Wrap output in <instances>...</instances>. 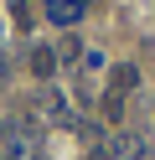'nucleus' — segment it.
I'll return each mask as SVG.
<instances>
[{"label":"nucleus","mask_w":155,"mask_h":160,"mask_svg":"<svg viewBox=\"0 0 155 160\" xmlns=\"http://www.w3.org/2000/svg\"><path fill=\"white\" fill-rule=\"evenodd\" d=\"M83 5H88V0H47V16H52L57 26H72V21L83 16Z\"/></svg>","instance_id":"f257e3e1"},{"label":"nucleus","mask_w":155,"mask_h":160,"mask_svg":"<svg viewBox=\"0 0 155 160\" xmlns=\"http://www.w3.org/2000/svg\"><path fill=\"white\" fill-rule=\"evenodd\" d=\"M129 88H140V67H134V62H119V67H114V83H109V93H129Z\"/></svg>","instance_id":"f03ea898"},{"label":"nucleus","mask_w":155,"mask_h":160,"mask_svg":"<svg viewBox=\"0 0 155 160\" xmlns=\"http://www.w3.org/2000/svg\"><path fill=\"white\" fill-rule=\"evenodd\" d=\"M109 155H114V160H140L145 145H140L134 134H114V139H109Z\"/></svg>","instance_id":"7ed1b4c3"},{"label":"nucleus","mask_w":155,"mask_h":160,"mask_svg":"<svg viewBox=\"0 0 155 160\" xmlns=\"http://www.w3.org/2000/svg\"><path fill=\"white\" fill-rule=\"evenodd\" d=\"M31 72L52 78V72H57V52H52V47H31Z\"/></svg>","instance_id":"20e7f679"},{"label":"nucleus","mask_w":155,"mask_h":160,"mask_svg":"<svg viewBox=\"0 0 155 160\" xmlns=\"http://www.w3.org/2000/svg\"><path fill=\"white\" fill-rule=\"evenodd\" d=\"M103 114L119 124V114H124V98H119V93H109V98H103Z\"/></svg>","instance_id":"39448f33"},{"label":"nucleus","mask_w":155,"mask_h":160,"mask_svg":"<svg viewBox=\"0 0 155 160\" xmlns=\"http://www.w3.org/2000/svg\"><path fill=\"white\" fill-rule=\"evenodd\" d=\"M0 160H5V150H0Z\"/></svg>","instance_id":"423d86ee"}]
</instances>
